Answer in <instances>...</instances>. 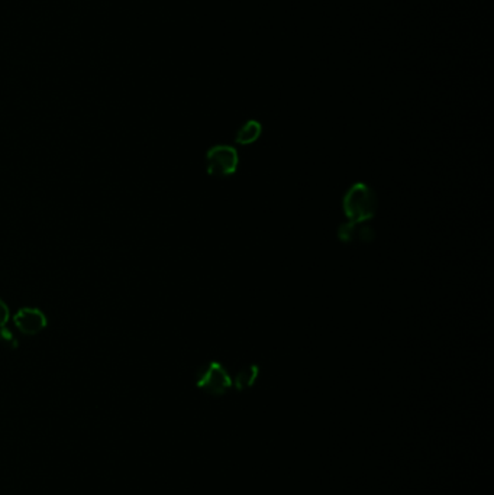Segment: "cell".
<instances>
[{"label": "cell", "instance_id": "cell-7", "mask_svg": "<svg viewBox=\"0 0 494 495\" xmlns=\"http://www.w3.org/2000/svg\"><path fill=\"white\" fill-rule=\"evenodd\" d=\"M263 132V127L261 123L257 120H248L245 123V125L236 132L235 137V142L241 144V145H250L254 144L260 135Z\"/></svg>", "mask_w": 494, "mask_h": 495}, {"label": "cell", "instance_id": "cell-4", "mask_svg": "<svg viewBox=\"0 0 494 495\" xmlns=\"http://www.w3.org/2000/svg\"><path fill=\"white\" fill-rule=\"evenodd\" d=\"M14 323L19 332L28 336H33V335H38L39 332H43L48 324V320L46 314L39 309L23 307L15 313Z\"/></svg>", "mask_w": 494, "mask_h": 495}, {"label": "cell", "instance_id": "cell-1", "mask_svg": "<svg viewBox=\"0 0 494 495\" xmlns=\"http://www.w3.org/2000/svg\"><path fill=\"white\" fill-rule=\"evenodd\" d=\"M342 209L352 223H364L376 215V193L365 183H357L345 193L342 198Z\"/></svg>", "mask_w": 494, "mask_h": 495}, {"label": "cell", "instance_id": "cell-2", "mask_svg": "<svg viewBox=\"0 0 494 495\" xmlns=\"http://www.w3.org/2000/svg\"><path fill=\"white\" fill-rule=\"evenodd\" d=\"M196 387L215 397L226 394L232 387V378L221 362H209L199 369Z\"/></svg>", "mask_w": 494, "mask_h": 495}, {"label": "cell", "instance_id": "cell-3", "mask_svg": "<svg viewBox=\"0 0 494 495\" xmlns=\"http://www.w3.org/2000/svg\"><path fill=\"white\" fill-rule=\"evenodd\" d=\"M239 165V156L235 148L216 145L206 154V169L214 177H228L233 174Z\"/></svg>", "mask_w": 494, "mask_h": 495}, {"label": "cell", "instance_id": "cell-6", "mask_svg": "<svg viewBox=\"0 0 494 495\" xmlns=\"http://www.w3.org/2000/svg\"><path fill=\"white\" fill-rule=\"evenodd\" d=\"M258 376H260V366L258 365L245 366L235 376V378L232 380V385L238 391L248 390V388H251L256 384Z\"/></svg>", "mask_w": 494, "mask_h": 495}, {"label": "cell", "instance_id": "cell-9", "mask_svg": "<svg viewBox=\"0 0 494 495\" xmlns=\"http://www.w3.org/2000/svg\"><path fill=\"white\" fill-rule=\"evenodd\" d=\"M9 317H11L9 307L6 306V303L2 299H0V329L6 326Z\"/></svg>", "mask_w": 494, "mask_h": 495}, {"label": "cell", "instance_id": "cell-5", "mask_svg": "<svg viewBox=\"0 0 494 495\" xmlns=\"http://www.w3.org/2000/svg\"><path fill=\"white\" fill-rule=\"evenodd\" d=\"M338 236L342 242H369L374 238V230L364 223H345L338 229Z\"/></svg>", "mask_w": 494, "mask_h": 495}, {"label": "cell", "instance_id": "cell-8", "mask_svg": "<svg viewBox=\"0 0 494 495\" xmlns=\"http://www.w3.org/2000/svg\"><path fill=\"white\" fill-rule=\"evenodd\" d=\"M0 342L5 344L6 346H9L11 349H16L18 348L16 336L14 335V332H11V330L6 326L0 329Z\"/></svg>", "mask_w": 494, "mask_h": 495}]
</instances>
